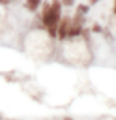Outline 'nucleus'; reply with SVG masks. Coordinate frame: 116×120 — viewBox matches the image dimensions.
Instances as JSON below:
<instances>
[{
    "label": "nucleus",
    "mask_w": 116,
    "mask_h": 120,
    "mask_svg": "<svg viewBox=\"0 0 116 120\" xmlns=\"http://www.w3.org/2000/svg\"><path fill=\"white\" fill-rule=\"evenodd\" d=\"M23 46L34 57L48 59L56 52V40L48 36L45 29L31 27L23 37Z\"/></svg>",
    "instance_id": "obj_1"
},
{
    "label": "nucleus",
    "mask_w": 116,
    "mask_h": 120,
    "mask_svg": "<svg viewBox=\"0 0 116 120\" xmlns=\"http://www.w3.org/2000/svg\"><path fill=\"white\" fill-rule=\"evenodd\" d=\"M62 44V55L63 57L72 66H89L93 60L92 42L85 41L82 37L68 38Z\"/></svg>",
    "instance_id": "obj_2"
},
{
    "label": "nucleus",
    "mask_w": 116,
    "mask_h": 120,
    "mask_svg": "<svg viewBox=\"0 0 116 120\" xmlns=\"http://www.w3.org/2000/svg\"><path fill=\"white\" fill-rule=\"evenodd\" d=\"M70 26H71V15L68 14H63L62 19L59 22L57 26V41L59 42H64L68 38V31H70Z\"/></svg>",
    "instance_id": "obj_3"
},
{
    "label": "nucleus",
    "mask_w": 116,
    "mask_h": 120,
    "mask_svg": "<svg viewBox=\"0 0 116 120\" xmlns=\"http://www.w3.org/2000/svg\"><path fill=\"white\" fill-rule=\"evenodd\" d=\"M42 1H44V0H25V3H23V8H25L26 11L31 12V14H36V12L40 10L41 4H42Z\"/></svg>",
    "instance_id": "obj_4"
},
{
    "label": "nucleus",
    "mask_w": 116,
    "mask_h": 120,
    "mask_svg": "<svg viewBox=\"0 0 116 120\" xmlns=\"http://www.w3.org/2000/svg\"><path fill=\"white\" fill-rule=\"evenodd\" d=\"M90 10H92V7H90L87 3H79V4H77V7H75V12L87 16L89 12H90Z\"/></svg>",
    "instance_id": "obj_5"
},
{
    "label": "nucleus",
    "mask_w": 116,
    "mask_h": 120,
    "mask_svg": "<svg viewBox=\"0 0 116 120\" xmlns=\"http://www.w3.org/2000/svg\"><path fill=\"white\" fill-rule=\"evenodd\" d=\"M89 29H90V31H92V34H101L102 30H104V26H102L98 21H96V22L92 23V26H90Z\"/></svg>",
    "instance_id": "obj_6"
},
{
    "label": "nucleus",
    "mask_w": 116,
    "mask_h": 120,
    "mask_svg": "<svg viewBox=\"0 0 116 120\" xmlns=\"http://www.w3.org/2000/svg\"><path fill=\"white\" fill-rule=\"evenodd\" d=\"M107 26L111 29V31L113 33V36H115V38H116V15H112V18H109Z\"/></svg>",
    "instance_id": "obj_7"
},
{
    "label": "nucleus",
    "mask_w": 116,
    "mask_h": 120,
    "mask_svg": "<svg viewBox=\"0 0 116 120\" xmlns=\"http://www.w3.org/2000/svg\"><path fill=\"white\" fill-rule=\"evenodd\" d=\"M60 1H62L64 8H72L75 6V3H77V0H60Z\"/></svg>",
    "instance_id": "obj_8"
},
{
    "label": "nucleus",
    "mask_w": 116,
    "mask_h": 120,
    "mask_svg": "<svg viewBox=\"0 0 116 120\" xmlns=\"http://www.w3.org/2000/svg\"><path fill=\"white\" fill-rule=\"evenodd\" d=\"M12 4V0H0V7H8Z\"/></svg>",
    "instance_id": "obj_9"
},
{
    "label": "nucleus",
    "mask_w": 116,
    "mask_h": 120,
    "mask_svg": "<svg viewBox=\"0 0 116 120\" xmlns=\"http://www.w3.org/2000/svg\"><path fill=\"white\" fill-rule=\"evenodd\" d=\"M100 1L101 0H87V4H89L90 7H94V6H97Z\"/></svg>",
    "instance_id": "obj_10"
},
{
    "label": "nucleus",
    "mask_w": 116,
    "mask_h": 120,
    "mask_svg": "<svg viewBox=\"0 0 116 120\" xmlns=\"http://www.w3.org/2000/svg\"><path fill=\"white\" fill-rule=\"evenodd\" d=\"M112 15H116V0H113V6H112Z\"/></svg>",
    "instance_id": "obj_11"
},
{
    "label": "nucleus",
    "mask_w": 116,
    "mask_h": 120,
    "mask_svg": "<svg viewBox=\"0 0 116 120\" xmlns=\"http://www.w3.org/2000/svg\"><path fill=\"white\" fill-rule=\"evenodd\" d=\"M63 120H74V119H72V117H70V116H66Z\"/></svg>",
    "instance_id": "obj_12"
},
{
    "label": "nucleus",
    "mask_w": 116,
    "mask_h": 120,
    "mask_svg": "<svg viewBox=\"0 0 116 120\" xmlns=\"http://www.w3.org/2000/svg\"><path fill=\"white\" fill-rule=\"evenodd\" d=\"M18 1H21V0H12V3H18Z\"/></svg>",
    "instance_id": "obj_13"
}]
</instances>
